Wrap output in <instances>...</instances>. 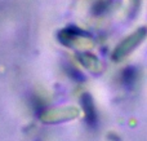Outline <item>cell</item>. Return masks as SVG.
<instances>
[{
    "instance_id": "5b68a950",
    "label": "cell",
    "mask_w": 147,
    "mask_h": 141,
    "mask_svg": "<svg viewBox=\"0 0 147 141\" xmlns=\"http://www.w3.org/2000/svg\"><path fill=\"white\" fill-rule=\"evenodd\" d=\"M81 105H83V110L85 113V118H86L88 124L89 126H94L97 123V114H96V109H94L93 101H92L90 96L84 95L81 97Z\"/></svg>"
},
{
    "instance_id": "6da1fadb",
    "label": "cell",
    "mask_w": 147,
    "mask_h": 141,
    "mask_svg": "<svg viewBox=\"0 0 147 141\" xmlns=\"http://www.w3.org/2000/svg\"><path fill=\"white\" fill-rule=\"evenodd\" d=\"M80 115V110L76 106H58L54 109H45L39 115L44 123H61V122L72 121Z\"/></svg>"
},
{
    "instance_id": "52a82bcc",
    "label": "cell",
    "mask_w": 147,
    "mask_h": 141,
    "mask_svg": "<svg viewBox=\"0 0 147 141\" xmlns=\"http://www.w3.org/2000/svg\"><path fill=\"white\" fill-rule=\"evenodd\" d=\"M134 77H136L134 69H127V70H124V73H123V80H124V83H127V84H130V83L136 79Z\"/></svg>"
},
{
    "instance_id": "7a4b0ae2",
    "label": "cell",
    "mask_w": 147,
    "mask_h": 141,
    "mask_svg": "<svg viewBox=\"0 0 147 141\" xmlns=\"http://www.w3.org/2000/svg\"><path fill=\"white\" fill-rule=\"evenodd\" d=\"M146 34H147V30L145 27L138 28L137 31L130 34L128 38H125L124 40L115 48L114 53H112V58H114L115 61H121V60H124L130 52L137 48V45H140V44L142 43L143 39L146 38Z\"/></svg>"
},
{
    "instance_id": "8992f818",
    "label": "cell",
    "mask_w": 147,
    "mask_h": 141,
    "mask_svg": "<svg viewBox=\"0 0 147 141\" xmlns=\"http://www.w3.org/2000/svg\"><path fill=\"white\" fill-rule=\"evenodd\" d=\"M32 106H34V110L38 113V115H40V114L47 109L45 105H44V102L41 101V98H39V97L32 98Z\"/></svg>"
},
{
    "instance_id": "3957f363",
    "label": "cell",
    "mask_w": 147,
    "mask_h": 141,
    "mask_svg": "<svg viewBox=\"0 0 147 141\" xmlns=\"http://www.w3.org/2000/svg\"><path fill=\"white\" fill-rule=\"evenodd\" d=\"M58 39L61 43L67 47H75V48L86 49L93 47V40L86 34H83L75 27H67L59 31Z\"/></svg>"
},
{
    "instance_id": "277c9868",
    "label": "cell",
    "mask_w": 147,
    "mask_h": 141,
    "mask_svg": "<svg viewBox=\"0 0 147 141\" xmlns=\"http://www.w3.org/2000/svg\"><path fill=\"white\" fill-rule=\"evenodd\" d=\"M79 60H80L81 65L85 66L89 71L94 73V74H98V73L102 71V64L99 62V60L97 58L94 54L81 53L80 56H79Z\"/></svg>"
}]
</instances>
